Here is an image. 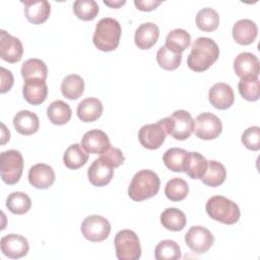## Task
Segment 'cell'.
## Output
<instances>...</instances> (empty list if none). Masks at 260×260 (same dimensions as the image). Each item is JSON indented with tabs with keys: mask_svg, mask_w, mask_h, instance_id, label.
<instances>
[{
	"mask_svg": "<svg viewBox=\"0 0 260 260\" xmlns=\"http://www.w3.org/2000/svg\"><path fill=\"white\" fill-rule=\"evenodd\" d=\"M22 93L24 100L34 106L41 105L45 102L48 95V86L46 80L42 79H30L25 80Z\"/></svg>",
	"mask_w": 260,
	"mask_h": 260,
	"instance_id": "18",
	"label": "cell"
},
{
	"mask_svg": "<svg viewBox=\"0 0 260 260\" xmlns=\"http://www.w3.org/2000/svg\"><path fill=\"white\" fill-rule=\"evenodd\" d=\"M208 99L210 104L218 110H226L233 106L235 101V95L233 88L224 83H215L208 92Z\"/></svg>",
	"mask_w": 260,
	"mask_h": 260,
	"instance_id": "16",
	"label": "cell"
},
{
	"mask_svg": "<svg viewBox=\"0 0 260 260\" xmlns=\"http://www.w3.org/2000/svg\"><path fill=\"white\" fill-rule=\"evenodd\" d=\"M214 241L213 235L204 226L194 225L185 235V242L187 246L196 254H203L207 252Z\"/></svg>",
	"mask_w": 260,
	"mask_h": 260,
	"instance_id": "11",
	"label": "cell"
},
{
	"mask_svg": "<svg viewBox=\"0 0 260 260\" xmlns=\"http://www.w3.org/2000/svg\"><path fill=\"white\" fill-rule=\"evenodd\" d=\"M31 206V200L23 192H13L6 199V207L13 214H24Z\"/></svg>",
	"mask_w": 260,
	"mask_h": 260,
	"instance_id": "33",
	"label": "cell"
},
{
	"mask_svg": "<svg viewBox=\"0 0 260 260\" xmlns=\"http://www.w3.org/2000/svg\"><path fill=\"white\" fill-rule=\"evenodd\" d=\"M82 148L87 153H103L111 144L108 135L99 129H93L87 131L82 139L81 144Z\"/></svg>",
	"mask_w": 260,
	"mask_h": 260,
	"instance_id": "17",
	"label": "cell"
},
{
	"mask_svg": "<svg viewBox=\"0 0 260 260\" xmlns=\"http://www.w3.org/2000/svg\"><path fill=\"white\" fill-rule=\"evenodd\" d=\"M28 250V242L23 236L9 234L1 239V251L8 258H21L27 254Z\"/></svg>",
	"mask_w": 260,
	"mask_h": 260,
	"instance_id": "14",
	"label": "cell"
},
{
	"mask_svg": "<svg viewBox=\"0 0 260 260\" xmlns=\"http://www.w3.org/2000/svg\"><path fill=\"white\" fill-rule=\"evenodd\" d=\"M73 11L77 18L88 21L98 15L99 5L94 0H76L73 3Z\"/></svg>",
	"mask_w": 260,
	"mask_h": 260,
	"instance_id": "39",
	"label": "cell"
},
{
	"mask_svg": "<svg viewBox=\"0 0 260 260\" xmlns=\"http://www.w3.org/2000/svg\"><path fill=\"white\" fill-rule=\"evenodd\" d=\"M221 121L212 113H202L194 121V132L200 139H214L221 133Z\"/></svg>",
	"mask_w": 260,
	"mask_h": 260,
	"instance_id": "9",
	"label": "cell"
},
{
	"mask_svg": "<svg viewBox=\"0 0 260 260\" xmlns=\"http://www.w3.org/2000/svg\"><path fill=\"white\" fill-rule=\"evenodd\" d=\"M103 113V104L96 98H87L81 101L77 107L78 118L85 123L98 120Z\"/></svg>",
	"mask_w": 260,
	"mask_h": 260,
	"instance_id": "24",
	"label": "cell"
},
{
	"mask_svg": "<svg viewBox=\"0 0 260 260\" xmlns=\"http://www.w3.org/2000/svg\"><path fill=\"white\" fill-rule=\"evenodd\" d=\"M84 90V81L77 74L67 75L61 83L62 94L68 100L78 99Z\"/></svg>",
	"mask_w": 260,
	"mask_h": 260,
	"instance_id": "32",
	"label": "cell"
},
{
	"mask_svg": "<svg viewBox=\"0 0 260 260\" xmlns=\"http://www.w3.org/2000/svg\"><path fill=\"white\" fill-rule=\"evenodd\" d=\"M13 85V75L11 71L1 67V93L8 91Z\"/></svg>",
	"mask_w": 260,
	"mask_h": 260,
	"instance_id": "43",
	"label": "cell"
},
{
	"mask_svg": "<svg viewBox=\"0 0 260 260\" xmlns=\"http://www.w3.org/2000/svg\"><path fill=\"white\" fill-rule=\"evenodd\" d=\"M22 3L24 5V15L29 22L41 24L49 18L51 5L48 1H23Z\"/></svg>",
	"mask_w": 260,
	"mask_h": 260,
	"instance_id": "19",
	"label": "cell"
},
{
	"mask_svg": "<svg viewBox=\"0 0 260 260\" xmlns=\"http://www.w3.org/2000/svg\"><path fill=\"white\" fill-rule=\"evenodd\" d=\"M23 47L19 39L5 30H0V57L8 63L19 62L22 58Z\"/></svg>",
	"mask_w": 260,
	"mask_h": 260,
	"instance_id": "12",
	"label": "cell"
},
{
	"mask_svg": "<svg viewBox=\"0 0 260 260\" xmlns=\"http://www.w3.org/2000/svg\"><path fill=\"white\" fill-rule=\"evenodd\" d=\"M156 260H177L182 257L180 246L172 240H164L159 242L154 250Z\"/></svg>",
	"mask_w": 260,
	"mask_h": 260,
	"instance_id": "34",
	"label": "cell"
},
{
	"mask_svg": "<svg viewBox=\"0 0 260 260\" xmlns=\"http://www.w3.org/2000/svg\"><path fill=\"white\" fill-rule=\"evenodd\" d=\"M23 171V158L18 150L10 149L0 154V173L2 180L8 185L16 184Z\"/></svg>",
	"mask_w": 260,
	"mask_h": 260,
	"instance_id": "7",
	"label": "cell"
},
{
	"mask_svg": "<svg viewBox=\"0 0 260 260\" xmlns=\"http://www.w3.org/2000/svg\"><path fill=\"white\" fill-rule=\"evenodd\" d=\"M88 159V154L84 151L82 146L78 143L70 145L64 152V165L70 170H77L83 167Z\"/></svg>",
	"mask_w": 260,
	"mask_h": 260,
	"instance_id": "29",
	"label": "cell"
},
{
	"mask_svg": "<svg viewBox=\"0 0 260 260\" xmlns=\"http://www.w3.org/2000/svg\"><path fill=\"white\" fill-rule=\"evenodd\" d=\"M226 172L223 165L216 160H209L207 161V169L201 181L207 186L217 187L224 182Z\"/></svg>",
	"mask_w": 260,
	"mask_h": 260,
	"instance_id": "30",
	"label": "cell"
},
{
	"mask_svg": "<svg viewBox=\"0 0 260 260\" xmlns=\"http://www.w3.org/2000/svg\"><path fill=\"white\" fill-rule=\"evenodd\" d=\"M235 73L241 79H254L259 75V60L249 52L239 54L234 61Z\"/></svg>",
	"mask_w": 260,
	"mask_h": 260,
	"instance_id": "13",
	"label": "cell"
},
{
	"mask_svg": "<svg viewBox=\"0 0 260 260\" xmlns=\"http://www.w3.org/2000/svg\"><path fill=\"white\" fill-rule=\"evenodd\" d=\"M205 209L212 219L224 224L236 223L241 215L239 206L234 201L220 195L209 198Z\"/></svg>",
	"mask_w": 260,
	"mask_h": 260,
	"instance_id": "4",
	"label": "cell"
},
{
	"mask_svg": "<svg viewBox=\"0 0 260 260\" xmlns=\"http://www.w3.org/2000/svg\"><path fill=\"white\" fill-rule=\"evenodd\" d=\"M114 175V170L101 158L94 159L87 171L89 182L95 187H103L108 185Z\"/></svg>",
	"mask_w": 260,
	"mask_h": 260,
	"instance_id": "22",
	"label": "cell"
},
{
	"mask_svg": "<svg viewBox=\"0 0 260 260\" xmlns=\"http://www.w3.org/2000/svg\"><path fill=\"white\" fill-rule=\"evenodd\" d=\"M207 169L206 158L199 152H187L184 162V172L192 179H201Z\"/></svg>",
	"mask_w": 260,
	"mask_h": 260,
	"instance_id": "25",
	"label": "cell"
},
{
	"mask_svg": "<svg viewBox=\"0 0 260 260\" xmlns=\"http://www.w3.org/2000/svg\"><path fill=\"white\" fill-rule=\"evenodd\" d=\"M71 109L68 104L63 101H54L47 109L49 120L55 125H64L71 119Z\"/></svg>",
	"mask_w": 260,
	"mask_h": 260,
	"instance_id": "28",
	"label": "cell"
},
{
	"mask_svg": "<svg viewBox=\"0 0 260 260\" xmlns=\"http://www.w3.org/2000/svg\"><path fill=\"white\" fill-rule=\"evenodd\" d=\"M164 120L167 134L177 140H185L194 131V121L189 112L185 110L175 111L170 117Z\"/></svg>",
	"mask_w": 260,
	"mask_h": 260,
	"instance_id": "5",
	"label": "cell"
},
{
	"mask_svg": "<svg viewBox=\"0 0 260 260\" xmlns=\"http://www.w3.org/2000/svg\"><path fill=\"white\" fill-rule=\"evenodd\" d=\"M20 72L24 81L30 79L46 80L48 75V68L42 60L32 58L24 61V63L21 65Z\"/></svg>",
	"mask_w": 260,
	"mask_h": 260,
	"instance_id": "27",
	"label": "cell"
},
{
	"mask_svg": "<svg viewBox=\"0 0 260 260\" xmlns=\"http://www.w3.org/2000/svg\"><path fill=\"white\" fill-rule=\"evenodd\" d=\"M161 2L154 0H135L134 4L137 9L141 11H151L155 9Z\"/></svg>",
	"mask_w": 260,
	"mask_h": 260,
	"instance_id": "44",
	"label": "cell"
},
{
	"mask_svg": "<svg viewBox=\"0 0 260 260\" xmlns=\"http://www.w3.org/2000/svg\"><path fill=\"white\" fill-rule=\"evenodd\" d=\"M242 143L244 146L250 150L260 149V128L258 126H253L247 128L242 134Z\"/></svg>",
	"mask_w": 260,
	"mask_h": 260,
	"instance_id": "41",
	"label": "cell"
},
{
	"mask_svg": "<svg viewBox=\"0 0 260 260\" xmlns=\"http://www.w3.org/2000/svg\"><path fill=\"white\" fill-rule=\"evenodd\" d=\"M13 126L19 134L31 135L39 130L40 120L35 113L22 110L14 116Z\"/></svg>",
	"mask_w": 260,
	"mask_h": 260,
	"instance_id": "23",
	"label": "cell"
},
{
	"mask_svg": "<svg viewBox=\"0 0 260 260\" xmlns=\"http://www.w3.org/2000/svg\"><path fill=\"white\" fill-rule=\"evenodd\" d=\"M156 61L165 70H175L182 62V53H176L162 46L156 53Z\"/></svg>",
	"mask_w": 260,
	"mask_h": 260,
	"instance_id": "38",
	"label": "cell"
},
{
	"mask_svg": "<svg viewBox=\"0 0 260 260\" xmlns=\"http://www.w3.org/2000/svg\"><path fill=\"white\" fill-rule=\"evenodd\" d=\"M188 184L181 178L171 179L170 181H168L165 188V194L167 198L172 201H181L185 199L188 195Z\"/></svg>",
	"mask_w": 260,
	"mask_h": 260,
	"instance_id": "37",
	"label": "cell"
},
{
	"mask_svg": "<svg viewBox=\"0 0 260 260\" xmlns=\"http://www.w3.org/2000/svg\"><path fill=\"white\" fill-rule=\"evenodd\" d=\"M28 182L37 189H48L55 182V172L46 164H37L28 171Z\"/></svg>",
	"mask_w": 260,
	"mask_h": 260,
	"instance_id": "15",
	"label": "cell"
},
{
	"mask_svg": "<svg viewBox=\"0 0 260 260\" xmlns=\"http://www.w3.org/2000/svg\"><path fill=\"white\" fill-rule=\"evenodd\" d=\"M240 94L247 101L255 102L260 96V83L258 78L241 79L238 84Z\"/></svg>",
	"mask_w": 260,
	"mask_h": 260,
	"instance_id": "40",
	"label": "cell"
},
{
	"mask_svg": "<svg viewBox=\"0 0 260 260\" xmlns=\"http://www.w3.org/2000/svg\"><path fill=\"white\" fill-rule=\"evenodd\" d=\"M114 244L119 260H137L141 256L140 242L133 231L122 230L118 232Z\"/></svg>",
	"mask_w": 260,
	"mask_h": 260,
	"instance_id": "6",
	"label": "cell"
},
{
	"mask_svg": "<svg viewBox=\"0 0 260 260\" xmlns=\"http://www.w3.org/2000/svg\"><path fill=\"white\" fill-rule=\"evenodd\" d=\"M121 32V25L116 19L104 17L96 23L92 42L99 50L111 52L119 46Z\"/></svg>",
	"mask_w": 260,
	"mask_h": 260,
	"instance_id": "3",
	"label": "cell"
},
{
	"mask_svg": "<svg viewBox=\"0 0 260 260\" xmlns=\"http://www.w3.org/2000/svg\"><path fill=\"white\" fill-rule=\"evenodd\" d=\"M219 49L216 43L209 38H198L194 41L187 58L188 67L195 72L207 70L218 58Z\"/></svg>",
	"mask_w": 260,
	"mask_h": 260,
	"instance_id": "1",
	"label": "cell"
},
{
	"mask_svg": "<svg viewBox=\"0 0 260 260\" xmlns=\"http://www.w3.org/2000/svg\"><path fill=\"white\" fill-rule=\"evenodd\" d=\"M196 24L203 31H213L218 27L219 15L212 8H203L196 15Z\"/></svg>",
	"mask_w": 260,
	"mask_h": 260,
	"instance_id": "35",
	"label": "cell"
},
{
	"mask_svg": "<svg viewBox=\"0 0 260 260\" xmlns=\"http://www.w3.org/2000/svg\"><path fill=\"white\" fill-rule=\"evenodd\" d=\"M187 151L182 148L172 147L168 149L162 156L164 164L166 167L176 173L184 172V162Z\"/></svg>",
	"mask_w": 260,
	"mask_h": 260,
	"instance_id": "36",
	"label": "cell"
},
{
	"mask_svg": "<svg viewBox=\"0 0 260 260\" xmlns=\"http://www.w3.org/2000/svg\"><path fill=\"white\" fill-rule=\"evenodd\" d=\"M100 158L113 169L120 167L125 160L123 152L119 148H116L112 145H110L103 153H101Z\"/></svg>",
	"mask_w": 260,
	"mask_h": 260,
	"instance_id": "42",
	"label": "cell"
},
{
	"mask_svg": "<svg viewBox=\"0 0 260 260\" xmlns=\"http://www.w3.org/2000/svg\"><path fill=\"white\" fill-rule=\"evenodd\" d=\"M167 131L164 120H159L155 124H147L140 128L138 139L140 144L147 149H157L165 142Z\"/></svg>",
	"mask_w": 260,
	"mask_h": 260,
	"instance_id": "10",
	"label": "cell"
},
{
	"mask_svg": "<svg viewBox=\"0 0 260 260\" xmlns=\"http://www.w3.org/2000/svg\"><path fill=\"white\" fill-rule=\"evenodd\" d=\"M159 178L153 171L141 170L132 178L128 195L134 201H143L155 196L159 190Z\"/></svg>",
	"mask_w": 260,
	"mask_h": 260,
	"instance_id": "2",
	"label": "cell"
},
{
	"mask_svg": "<svg viewBox=\"0 0 260 260\" xmlns=\"http://www.w3.org/2000/svg\"><path fill=\"white\" fill-rule=\"evenodd\" d=\"M234 40L243 46L252 44L257 38L258 28L254 21L251 19H240L233 26Z\"/></svg>",
	"mask_w": 260,
	"mask_h": 260,
	"instance_id": "20",
	"label": "cell"
},
{
	"mask_svg": "<svg viewBox=\"0 0 260 260\" xmlns=\"http://www.w3.org/2000/svg\"><path fill=\"white\" fill-rule=\"evenodd\" d=\"M191 43V36L183 28H176L171 30L166 39V47L173 52L182 53Z\"/></svg>",
	"mask_w": 260,
	"mask_h": 260,
	"instance_id": "31",
	"label": "cell"
},
{
	"mask_svg": "<svg viewBox=\"0 0 260 260\" xmlns=\"http://www.w3.org/2000/svg\"><path fill=\"white\" fill-rule=\"evenodd\" d=\"M160 222L164 228L169 231H182L187 222L186 215L179 208L171 207L165 209L160 214Z\"/></svg>",
	"mask_w": 260,
	"mask_h": 260,
	"instance_id": "26",
	"label": "cell"
},
{
	"mask_svg": "<svg viewBox=\"0 0 260 260\" xmlns=\"http://www.w3.org/2000/svg\"><path fill=\"white\" fill-rule=\"evenodd\" d=\"M104 3L112 8H119L120 6L124 5L126 3V1L125 0H122V1H107V0H105Z\"/></svg>",
	"mask_w": 260,
	"mask_h": 260,
	"instance_id": "45",
	"label": "cell"
},
{
	"mask_svg": "<svg viewBox=\"0 0 260 260\" xmlns=\"http://www.w3.org/2000/svg\"><path fill=\"white\" fill-rule=\"evenodd\" d=\"M158 37L159 29L156 24L152 22L142 23L135 30V45L141 50L150 49L152 46L155 45Z\"/></svg>",
	"mask_w": 260,
	"mask_h": 260,
	"instance_id": "21",
	"label": "cell"
},
{
	"mask_svg": "<svg viewBox=\"0 0 260 260\" xmlns=\"http://www.w3.org/2000/svg\"><path fill=\"white\" fill-rule=\"evenodd\" d=\"M83 237L90 242L105 241L111 232V224L107 218L101 215H89L81 223Z\"/></svg>",
	"mask_w": 260,
	"mask_h": 260,
	"instance_id": "8",
	"label": "cell"
}]
</instances>
